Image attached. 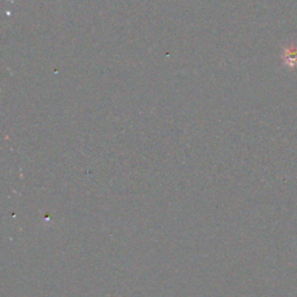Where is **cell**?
Here are the masks:
<instances>
[{
    "mask_svg": "<svg viewBox=\"0 0 297 297\" xmlns=\"http://www.w3.org/2000/svg\"><path fill=\"white\" fill-rule=\"evenodd\" d=\"M284 63H286L288 66L290 67H295L297 65V48L294 46H290L289 48H287L284 50Z\"/></svg>",
    "mask_w": 297,
    "mask_h": 297,
    "instance_id": "1",
    "label": "cell"
}]
</instances>
